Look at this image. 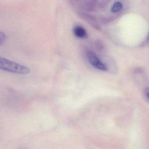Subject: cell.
<instances>
[{"label":"cell","mask_w":149,"mask_h":149,"mask_svg":"<svg viewBox=\"0 0 149 149\" xmlns=\"http://www.w3.org/2000/svg\"><path fill=\"white\" fill-rule=\"evenodd\" d=\"M0 70L16 74L27 75L30 71L27 66L0 57Z\"/></svg>","instance_id":"6da1fadb"},{"label":"cell","mask_w":149,"mask_h":149,"mask_svg":"<svg viewBox=\"0 0 149 149\" xmlns=\"http://www.w3.org/2000/svg\"><path fill=\"white\" fill-rule=\"evenodd\" d=\"M86 54L89 63L93 66L101 71L107 70V67L105 64L102 62L94 52L88 50L87 51Z\"/></svg>","instance_id":"7a4b0ae2"},{"label":"cell","mask_w":149,"mask_h":149,"mask_svg":"<svg viewBox=\"0 0 149 149\" xmlns=\"http://www.w3.org/2000/svg\"><path fill=\"white\" fill-rule=\"evenodd\" d=\"M73 33L74 36L79 38L83 39L87 38L88 35L86 29L80 25H76L74 27Z\"/></svg>","instance_id":"3957f363"},{"label":"cell","mask_w":149,"mask_h":149,"mask_svg":"<svg viewBox=\"0 0 149 149\" xmlns=\"http://www.w3.org/2000/svg\"><path fill=\"white\" fill-rule=\"evenodd\" d=\"M97 0H91L85 2L82 4L81 8L86 11H94L97 6Z\"/></svg>","instance_id":"277c9868"},{"label":"cell","mask_w":149,"mask_h":149,"mask_svg":"<svg viewBox=\"0 0 149 149\" xmlns=\"http://www.w3.org/2000/svg\"><path fill=\"white\" fill-rule=\"evenodd\" d=\"M79 16L82 19L90 22H95L96 20V17L91 14H88L85 12H80L79 14Z\"/></svg>","instance_id":"5b68a950"},{"label":"cell","mask_w":149,"mask_h":149,"mask_svg":"<svg viewBox=\"0 0 149 149\" xmlns=\"http://www.w3.org/2000/svg\"><path fill=\"white\" fill-rule=\"evenodd\" d=\"M123 8V5L120 2H116L114 3L111 8V11L113 13H116L121 10Z\"/></svg>","instance_id":"8992f818"},{"label":"cell","mask_w":149,"mask_h":149,"mask_svg":"<svg viewBox=\"0 0 149 149\" xmlns=\"http://www.w3.org/2000/svg\"><path fill=\"white\" fill-rule=\"evenodd\" d=\"M7 40V36L5 33L0 31V45L3 44Z\"/></svg>","instance_id":"52a82bcc"},{"label":"cell","mask_w":149,"mask_h":149,"mask_svg":"<svg viewBox=\"0 0 149 149\" xmlns=\"http://www.w3.org/2000/svg\"><path fill=\"white\" fill-rule=\"evenodd\" d=\"M95 44H96V45H97V47L100 49L103 48V43H102V42H101L100 40H97Z\"/></svg>","instance_id":"ba28073f"},{"label":"cell","mask_w":149,"mask_h":149,"mask_svg":"<svg viewBox=\"0 0 149 149\" xmlns=\"http://www.w3.org/2000/svg\"><path fill=\"white\" fill-rule=\"evenodd\" d=\"M92 26L95 28V29H96L98 30H100L101 27L99 24H97V23H93L91 24Z\"/></svg>","instance_id":"9c48e42d"},{"label":"cell","mask_w":149,"mask_h":149,"mask_svg":"<svg viewBox=\"0 0 149 149\" xmlns=\"http://www.w3.org/2000/svg\"><path fill=\"white\" fill-rule=\"evenodd\" d=\"M146 95H147V97L149 99V87L146 89Z\"/></svg>","instance_id":"30bf717a"}]
</instances>
